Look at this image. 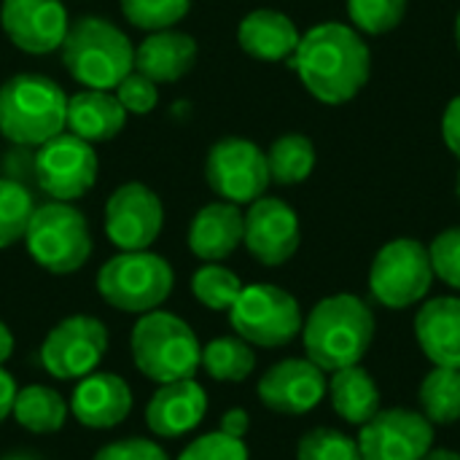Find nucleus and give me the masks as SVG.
<instances>
[{
	"instance_id": "obj_21",
	"label": "nucleus",
	"mask_w": 460,
	"mask_h": 460,
	"mask_svg": "<svg viewBox=\"0 0 460 460\" xmlns=\"http://www.w3.org/2000/svg\"><path fill=\"white\" fill-rule=\"evenodd\" d=\"M245 216L232 202H213L205 205L191 226H189V248L197 259L208 264H218L221 259L232 256L243 243Z\"/></svg>"
},
{
	"instance_id": "obj_47",
	"label": "nucleus",
	"mask_w": 460,
	"mask_h": 460,
	"mask_svg": "<svg viewBox=\"0 0 460 460\" xmlns=\"http://www.w3.org/2000/svg\"><path fill=\"white\" fill-rule=\"evenodd\" d=\"M458 197H460V172H458Z\"/></svg>"
},
{
	"instance_id": "obj_19",
	"label": "nucleus",
	"mask_w": 460,
	"mask_h": 460,
	"mask_svg": "<svg viewBox=\"0 0 460 460\" xmlns=\"http://www.w3.org/2000/svg\"><path fill=\"white\" fill-rule=\"evenodd\" d=\"M132 410V391L124 377L113 372H92L78 380L70 396L73 418L86 429H113L127 420Z\"/></svg>"
},
{
	"instance_id": "obj_43",
	"label": "nucleus",
	"mask_w": 460,
	"mask_h": 460,
	"mask_svg": "<svg viewBox=\"0 0 460 460\" xmlns=\"http://www.w3.org/2000/svg\"><path fill=\"white\" fill-rule=\"evenodd\" d=\"M11 353H13V334L8 332L5 323H0V367L11 358Z\"/></svg>"
},
{
	"instance_id": "obj_40",
	"label": "nucleus",
	"mask_w": 460,
	"mask_h": 460,
	"mask_svg": "<svg viewBox=\"0 0 460 460\" xmlns=\"http://www.w3.org/2000/svg\"><path fill=\"white\" fill-rule=\"evenodd\" d=\"M442 137H445L447 148L460 159V94L447 105V111L442 116Z\"/></svg>"
},
{
	"instance_id": "obj_13",
	"label": "nucleus",
	"mask_w": 460,
	"mask_h": 460,
	"mask_svg": "<svg viewBox=\"0 0 460 460\" xmlns=\"http://www.w3.org/2000/svg\"><path fill=\"white\" fill-rule=\"evenodd\" d=\"M356 442L361 460H420L434 445V423L415 410H380Z\"/></svg>"
},
{
	"instance_id": "obj_45",
	"label": "nucleus",
	"mask_w": 460,
	"mask_h": 460,
	"mask_svg": "<svg viewBox=\"0 0 460 460\" xmlns=\"http://www.w3.org/2000/svg\"><path fill=\"white\" fill-rule=\"evenodd\" d=\"M456 43H458V49H460V11H458V19H456Z\"/></svg>"
},
{
	"instance_id": "obj_42",
	"label": "nucleus",
	"mask_w": 460,
	"mask_h": 460,
	"mask_svg": "<svg viewBox=\"0 0 460 460\" xmlns=\"http://www.w3.org/2000/svg\"><path fill=\"white\" fill-rule=\"evenodd\" d=\"M16 383H13V377L0 367V423L11 415V410H13V399H16Z\"/></svg>"
},
{
	"instance_id": "obj_33",
	"label": "nucleus",
	"mask_w": 460,
	"mask_h": 460,
	"mask_svg": "<svg viewBox=\"0 0 460 460\" xmlns=\"http://www.w3.org/2000/svg\"><path fill=\"white\" fill-rule=\"evenodd\" d=\"M296 460H361L358 442L337 429H313L296 445Z\"/></svg>"
},
{
	"instance_id": "obj_10",
	"label": "nucleus",
	"mask_w": 460,
	"mask_h": 460,
	"mask_svg": "<svg viewBox=\"0 0 460 460\" xmlns=\"http://www.w3.org/2000/svg\"><path fill=\"white\" fill-rule=\"evenodd\" d=\"M205 175L224 202L251 205L270 186L267 154L245 137H224L210 148Z\"/></svg>"
},
{
	"instance_id": "obj_25",
	"label": "nucleus",
	"mask_w": 460,
	"mask_h": 460,
	"mask_svg": "<svg viewBox=\"0 0 460 460\" xmlns=\"http://www.w3.org/2000/svg\"><path fill=\"white\" fill-rule=\"evenodd\" d=\"M326 394L334 412L350 426H364L380 412V388L361 364L332 372Z\"/></svg>"
},
{
	"instance_id": "obj_5",
	"label": "nucleus",
	"mask_w": 460,
	"mask_h": 460,
	"mask_svg": "<svg viewBox=\"0 0 460 460\" xmlns=\"http://www.w3.org/2000/svg\"><path fill=\"white\" fill-rule=\"evenodd\" d=\"M129 350L137 372L159 385L189 380L202 364V345L194 329L167 310H151L137 318Z\"/></svg>"
},
{
	"instance_id": "obj_4",
	"label": "nucleus",
	"mask_w": 460,
	"mask_h": 460,
	"mask_svg": "<svg viewBox=\"0 0 460 460\" xmlns=\"http://www.w3.org/2000/svg\"><path fill=\"white\" fill-rule=\"evenodd\" d=\"M59 49L67 73L86 89L111 92L135 67V49L129 38L100 16H81L78 22H70Z\"/></svg>"
},
{
	"instance_id": "obj_6",
	"label": "nucleus",
	"mask_w": 460,
	"mask_h": 460,
	"mask_svg": "<svg viewBox=\"0 0 460 460\" xmlns=\"http://www.w3.org/2000/svg\"><path fill=\"white\" fill-rule=\"evenodd\" d=\"M24 243L38 267L54 275L78 272L92 256V234L86 216L70 202H46L35 208Z\"/></svg>"
},
{
	"instance_id": "obj_2",
	"label": "nucleus",
	"mask_w": 460,
	"mask_h": 460,
	"mask_svg": "<svg viewBox=\"0 0 460 460\" xmlns=\"http://www.w3.org/2000/svg\"><path fill=\"white\" fill-rule=\"evenodd\" d=\"M375 337V315L361 296L334 294L321 299L302 323L307 358L323 372L361 364Z\"/></svg>"
},
{
	"instance_id": "obj_8",
	"label": "nucleus",
	"mask_w": 460,
	"mask_h": 460,
	"mask_svg": "<svg viewBox=\"0 0 460 460\" xmlns=\"http://www.w3.org/2000/svg\"><path fill=\"white\" fill-rule=\"evenodd\" d=\"M229 323L240 340L259 348H283L302 334L299 302L272 283L243 286L237 302L229 307Z\"/></svg>"
},
{
	"instance_id": "obj_9",
	"label": "nucleus",
	"mask_w": 460,
	"mask_h": 460,
	"mask_svg": "<svg viewBox=\"0 0 460 460\" xmlns=\"http://www.w3.org/2000/svg\"><path fill=\"white\" fill-rule=\"evenodd\" d=\"M434 278L429 248L412 237H399L377 251L369 270V291L380 305L404 310L431 291Z\"/></svg>"
},
{
	"instance_id": "obj_17",
	"label": "nucleus",
	"mask_w": 460,
	"mask_h": 460,
	"mask_svg": "<svg viewBox=\"0 0 460 460\" xmlns=\"http://www.w3.org/2000/svg\"><path fill=\"white\" fill-rule=\"evenodd\" d=\"M0 24L16 49L49 54L62 46L70 19L59 0H3Z\"/></svg>"
},
{
	"instance_id": "obj_39",
	"label": "nucleus",
	"mask_w": 460,
	"mask_h": 460,
	"mask_svg": "<svg viewBox=\"0 0 460 460\" xmlns=\"http://www.w3.org/2000/svg\"><path fill=\"white\" fill-rule=\"evenodd\" d=\"M0 170L3 175L0 178H8V181H16L22 186H27L30 181H35V151L30 146H11L5 151V156L0 159Z\"/></svg>"
},
{
	"instance_id": "obj_12",
	"label": "nucleus",
	"mask_w": 460,
	"mask_h": 460,
	"mask_svg": "<svg viewBox=\"0 0 460 460\" xmlns=\"http://www.w3.org/2000/svg\"><path fill=\"white\" fill-rule=\"evenodd\" d=\"M108 350V329L92 315L59 321L40 345V364L57 380H81L94 372Z\"/></svg>"
},
{
	"instance_id": "obj_26",
	"label": "nucleus",
	"mask_w": 460,
	"mask_h": 460,
	"mask_svg": "<svg viewBox=\"0 0 460 460\" xmlns=\"http://www.w3.org/2000/svg\"><path fill=\"white\" fill-rule=\"evenodd\" d=\"M70 407L65 404V399L49 388V385H27L22 391H16L13 399V420L32 431V434H54L65 426Z\"/></svg>"
},
{
	"instance_id": "obj_35",
	"label": "nucleus",
	"mask_w": 460,
	"mask_h": 460,
	"mask_svg": "<svg viewBox=\"0 0 460 460\" xmlns=\"http://www.w3.org/2000/svg\"><path fill=\"white\" fill-rule=\"evenodd\" d=\"M178 460H248V447L243 439L226 437L224 431H213L186 445Z\"/></svg>"
},
{
	"instance_id": "obj_14",
	"label": "nucleus",
	"mask_w": 460,
	"mask_h": 460,
	"mask_svg": "<svg viewBox=\"0 0 460 460\" xmlns=\"http://www.w3.org/2000/svg\"><path fill=\"white\" fill-rule=\"evenodd\" d=\"M164 208L143 183L119 186L105 202V234L121 251H146L159 237Z\"/></svg>"
},
{
	"instance_id": "obj_38",
	"label": "nucleus",
	"mask_w": 460,
	"mask_h": 460,
	"mask_svg": "<svg viewBox=\"0 0 460 460\" xmlns=\"http://www.w3.org/2000/svg\"><path fill=\"white\" fill-rule=\"evenodd\" d=\"M92 460H170L167 453L151 442V439H143V437H132V439H119V442H111L105 445L97 456Z\"/></svg>"
},
{
	"instance_id": "obj_44",
	"label": "nucleus",
	"mask_w": 460,
	"mask_h": 460,
	"mask_svg": "<svg viewBox=\"0 0 460 460\" xmlns=\"http://www.w3.org/2000/svg\"><path fill=\"white\" fill-rule=\"evenodd\" d=\"M420 460H460V456L453 450H429Z\"/></svg>"
},
{
	"instance_id": "obj_34",
	"label": "nucleus",
	"mask_w": 460,
	"mask_h": 460,
	"mask_svg": "<svg viewBox=\"0 0 460 460\" xmlns=\"http://www.w3.org/2000/svg\"><path fill=\"white\" fill-rule=\"evenodd\" d=\"M407 13V0H348V16L356 30L369 35L391 32L402 24Z\"/></svg>"
},
{
	"instance_id": "obj_22",
	"label": "nucleus",
	"mask_w": 460,
	"mask_h": 460,
	"mask_svg": "<svg viewBox=\"0 0 460 460\" xmlns=\"http://www.w3.org/2000/svg\"><path fill=\"white\" fill-rule=\"evenodd\" d=\"M197 62V40L178 30H156L135 49V70L154 84L183 78Z\"/></svg>"
},
{
	"instance_id": "obj_30",
	"label": "nucleus",
	"mask_w": 460,
	"mask_h": 460,
	"mask_svg": "<svg viewBox=\"0 0 460 460\" xmlns=\"http://www.w3.org/2000/svg\"><path fill=\"white\" fill-rule=\"evenodd\" d=\"M35 202L27 186L0 178V251L19 243L30 226Z\"/></svg>"
},
{
	"instance_id": "obj_23",
	"label": "nucleus",
	"mask_w": 460,
	"mask_h": 460,
	"mask_svg": "<svg viewBox=\"0 0 460 460\" xmlns=\"http://www.w3.org/2000/svg\"><path fill=\"white\" fill-rule=\"evenodd\" d=\"M299 30L296 24L272 8H256L251 11L240 27H237V40L245 54L261 62H280L291 59L296 46H299Z\"/></svg>"
},
{
	"instance_id": "obj_46",
	"label": "nucleus",
	"mask_w": 460,
	"mask_h": 460,
	"mask_svg": "<svg viewBox=\"0 0 460 460\" xmlns=\"http://www.w3.org/2000/svg\"><path fill=\"white\" fill-rule=\"evenodd\" d=\"M8 460H38V458H32V456H13V458H8Z\"/></svg>"
},
{
	"instance_id": "obj_27",
	"label": "nucleus",
	"mask_w": 460,
	"mask_h": 460,
	"mask_svg": "<svg viewBox=\"0 0 460 460\" xmlns=\"http://www.w3.org/2000/svg\"><path fill=\"white\" fill-rule=\"evenodd\" d=\"M267 167H270V181L280 186H294L302 183L313 167H315V146L307 135H283L272 143L267 151Z\"/></svg>"
},
{
	"instance_id": "obj_3",
	"label": "nucleus",
	"mask_w": 460,
	"mask_h": 460,
	"mask_svg": "<svg viewBox=\"0 0 460 460\" xmlns=\"http://www.w3.org/2000/svg\"><path fill=\"white\" fill-rule=\"evenodd\" d=\"M67 97L46 75L19 73L0 86V135L16 146L38 148L65 132Z\"/></svg>"
},
{
	"instance_id": "obj_41",
	"label": "nucleus",
	"mask_w": 460,
	"mask_h": 460,
	"mask_svg": "<svg viewBox=\"0 0 460 460\" xmlns=\"http://www.w3.org/2000/svg\"><path fill=\"white\" fill-rule=\"evenodd\" d=\"M248 429H251L248 412H245V410H229V412L221 418V429H218V431H224L226 437L243 439V437L248 434Z\"/></svg>"
},
{
	"instance_id": "obj_29",
	"label": "nucleus",
	"mask_w": 460,
	"mask_h": 460,
	"mask_svg": "<svg viewBox=\"0 0 460 460\" xmlns=\"http://www.w3.org/2000/svg\"><path fill=\"white\" fill-rule=\"evenodd\" d=\"M205 372L218 383H243L256 369L253 348L240 337H218L202 348Z\"/></svg>"
},
{
	"instance_id": "obj_1",
	"label": "nucleus",
	"mask_w": 460,
	"mask_h": 460,
	"mask_svg": "<svg viewBox=\"0 0 460 460\" xmlns=\"http://www.w3.org/2000/svg\"><path fill=\"white\" fill-rule=\"evenodd\" d=\"M291 65L315 100L340 105L353 100L367 86L372 54L356 27L323 22L299 38Z\"/></svg>"
},
{
	"instance_id": "obj_11",
	"label": "nucleus",
	"mask_w": 460,
	"mask_h": 460,
	"mask_svg": "<svg viewBox=\"0 0 460 460\" xmlns=\"http://www.w3.org/2000/svg\"><path fill=\"white\" fill-rule=\"evenodd\" d=\"M97 181V154L92 143L73 132H59L35 151V183L57 202L84 197Z\"/></svg>"
},
{
	"instance_id": "obj_16",
	"label": "nucleus",
	"mask_w": 460,
	"mask_h": 460,
	"mask_svg": "<svg viewBox=\"0 0 460 460\" xmlns=\"http://www.w3.org/2000/svg\"><path fill=\"white\" fill-rule=\"evenodd\" d=\"M243 243L264 267L286 264L299 248V218L291 205L278 197H259L245 213Z\"/></svg>"
},
{
	"instance_id": "obj_31",
	"label": "nucleus",
	"mask_w": 460,
	"mask_h": 460,
	"mask_svg": "<svg viewBox=\"0 0 460 460\" xmlns=\"http://www.w3.org/2000/svg\"><path fill=\"white\" fill-rule=\"evenodd\" d=\"M240 291H243L240 278L221 264H205L191 278V294L197 296V302L216 313H229Z\"/></svg>"
},
{
	"instance_id": "obj_24",
	"label": "nucleus",
	"mask_w": 460,
	"mask_h": 460,
	"mask_svg": "<svg viewBox=\"0 0 460 460\" xmlns=\"http://www.w3.org/2000/svg\"><path fill=\"white\" fill-rule=\"evenodd\" d=\"M127 111L116 94L102 89H84L67 100V129L86 143H102L124 129Z\"/></svg>"
},
{
	"instance_id": "obj_18",
	"label": "nucleus",
	"mask_w": 460,
	"mask_h": 460,
	"mask_svg": "<svg viewBox=\"0 0 460 460\" xmlns=\"http://www.w3.org/2000/svg\"><path fill=\"white\" fill-rule=\"evenodd\" d=\"M208 412V394L197 380H175L159 385L146 407V426L162 439L191 434Z\"/></svg>"
},
{
	"instance_id": "obj_37",
	"label": "nucleus",
	"mask_w": 460,
	"mask_h": 460,
	"mask_svg": "<svg viewBox=\"0 0 460 460\" xmlns=\"http://www.w3.org/2000/svg\"><path fill=\"white\" fill-rule=\"evenodd\" d=\"M116 100L124 105L127 113H137L146 116L156 108L159 102V89L151 78H146L143 73L132 70L129 75L121 78V84L116 86Z\"/></svg>"
},
{
	"instance_id": "obj_15",
	"label": "nucleus",
	"mask_w": 460,
	"mask_h": 460,
	"mask_svg": "<svg viewBox=\"0 0 460 460\" xmlns=\"http://www.w3.org/2000/svg\"><path fill=\"white\" fill-rule=\"evenodd\" d=\"M329 391L326 372L310 358H283L259 380V399L267 410L280 415L313 412Z\"/></svg>"
},
{
	"instance_id": "obj_36",
	"label": "nucleus",
	"mask_w": 460,
	"mask_h": 460,
	"mask_svg": "<svg viewBox=\"0 0 460 460\" xmlns=\"http://www.w3.org/2000/svg\"><path fill=\"white\" fill-rule=\"evenodd\" d=\"M434 275L460 291V226H453L429 245Z\"/></svg>"
},
{
	"instance_id": "obj_32",
	"label": "nucleus",
	"mask_w": 460,
	"mask_h": 460,
	"mask_svg": "<svg viewBox=\"0 0 460 460\" xmlns=\"http://www.w3.org/2000/svg\"><path fill=\"white\" fill-rule=\"evenodd\" d=\"M191 8V0H121V13L140 30L156 32L175 27Z\"/></svg>"
},
{
	"instance_id": "obj_20",
	"label": "nucleus",
	"mask_w": 460,
	"mask_h": 460,
	"mask_svg": "<svg viewBox=\"0 0 460 460\" xmlns=\"http://www.w3.org/2000/svg\"><path fill=\"white\" fill-rule=\"evenodd\" d=\"M415 340L434 367L460 369V299L437 296L415 315Z\"/></svg>"
},
{
	"instance_id": "obj_28",
	"label": "nucleus",
	"mask_w": 460,
	"mask_h": 460,
	"mask_svg": "<svg viewBox=\"0 0 460 460\" xmlns=\"http://www.w3.org/2000/svg\"><path fill=\"white\" fill-rule=\"evenodd\" d=\"M420 410L434 426H450L460 418V369L434 367L418 391Z\"/></svg>"
},
{
	"instance_id": "obj_7",
	"label": "nucleus",
	"mask_w": 460,
	"mask_h": 460,
	"mask_svg": "<svg viewBox=\"0 0 460 460\" xmlns=\"http://www.w3.org/2000/svg\"><path fill=\"white\" fill-rule=\"evenodd\" d=\"M172 267L148 251H121L97 272L100 296L121 313H151L172 291Z\"/></svg>"
}]
</instances>
